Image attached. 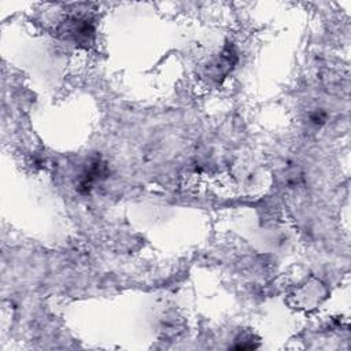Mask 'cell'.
<instances>
[{
  "instance_id": "1",
  "label": "cell",
  "mask_w": 351,
  "mask_h": 351,
  "mask_svg": "<svg viewBox=\"0 0 351 351\" xmlns=\"http://www.w3.org/2000/svg\"><path fill=\"white\" fill-rule=\"evenodd\" d=\"M59 32L78 45H89L95 37V27L86 16H69L60 25Z\"/></svg>"
},
{
  "instance_id": "2",
  "label": "cell",
  "mask_w": 351,
  "mask_h": 351,
  "mask_svg": "<svg viewBox=\"0 0 351 351\" xmlns=\"http://www.w3.org/2000/svg\"><path fill=\"white\" fill-rule=\"evenodd\" d=\"M108 174V169L107 165L101 160L100 156H93L89 159V162L85 165V169L82 170V173L78 177L77 181V192L81 195H88L92 188L93 184L99 180L106 178Z\"/></svg>"
},
{
  "instance_id": "3",
  "label": "cell",
  "mask_w": 351,
  "mask_h": 351,
  "mask_svg": "<svg viewBox=\"0 0 351 351\" xmlns=\"http://www.w3.org/2000/svg\"><path fill=\"white\" fill-rule=\"evenodd\" d=\"M236 62H237V55L234 48L232 45H226L221 52L219 58L214 60V63L210 67L211 77L217 81L223 80L229 74V71L233 69Z\"/></svg>"
},
{
  "instance_id": "4",
  "label": "cell",
  "mask_w": 351,
  "mask_h": 351,
  "mask_svg": "<svg viewBox=\"0 0 351 351\" xmlns=\"http://www.w3.org/2000/svg\"><path fill=\"white\" fill-rule=\"evenodd\" d=\"M326 118H328V114L324 110H315L308 115V121L314 126H321L322 123L326 122Z\"/></svg>"
}]
</instances>
